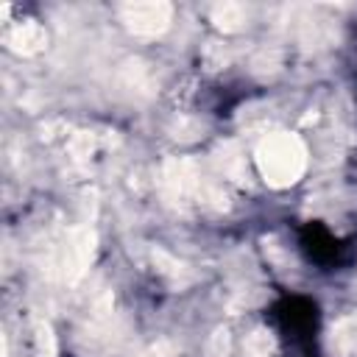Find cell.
Wrapping results in <instances>:
<instances>
[{"label": "cell", "instance_id": "9", "mask_svg": "<svg viewBox=\"0 0 357 357\" xmlns=\"http://www.w3.org/2000/svg\"><path fill=\"white\" fill-rule=\"evenodd\" d=\"M276 354V340L268 329H254L245 337V357H273Z\"/></svg>", "mask_w": 357, "mask_h": 357}, {"label": "cell", "instance_id": "4", "mask_svg": "<svg viewBox=\"0 0 357 357\" xmlns=\"http://www.w3.org/2000/svg\"><path fill=\"white\" fill-rule=\"evenodd\" d=\"M123 22L131 33L139 36H156L170 28L173 20V6L165 0H139V3H126L120 8Z\"/></svg>", "mask_w": 357, "mask_h": 357}, {"label": "cell", "instance_id": "6", "mask_svg": "<svg viewBox=\"0 0 357 357\" xmlns=\"http://www.w3.org/2000/svg\"><path fill=\"white\" fill-rule=\"evenodd\" d=\"M332 346L343 357H354L357 354V312L343 318L337 326H332Z\"/></svg>", "mask_w": 357, "mask_h": 357}, {"label": "cell", "instance_id": "7", "mask_svg": "<svg viewBox=\"0 0 357 357\" xmlns=\"http://www.w3.org/2000/svg\"><path fill=\"white\" fill-rule=\"evenodd\" d=\"M245 20H248V11L240 3H218V6H212V22L220 31H240L245 25Z\"/></svg>", "mask_w": 357, "mask_h": 357}, {"label": "cell", "instance_id": "3", "mask_svg": "<svg viewBox=\"0 0 357 357\" xmlns=\"http://www.w3.org/2000/svg\"><path fill=\"white\" fill-rule=\"evenodd\" d=\"M162 190L173 204H190L195 198L204 201V184L195 162L190 159H167L162 165Z\"/></svg>", "mask_w": 357, "mask_h": 357}, {"label": "cell", "instance_id": "5", "mask_svg": "<svg viewBox=\"0 0 357 357\" xmlns=\"http://www.w3.org/2000/svg\"><path fill=\"white\" fill-rule=\"evenodd\" d=\"M6 45H8L14 53L33 56V53L45 50L47 33H45V28H42L36 20H25V22H17V25L6 33Z\"/></svg>", "mask_w": 357, "mask_h": 357}, {"label": "cell", "instance_id": "2", "mask_svg": "<svg viewBox=\"0 0 357 357\" xmlns=\"http://www.w3.org/2000/svg\"><path fill=\"white\" fill-rule=\"evenodd\" d=\"M92 257H95V231L86 229V226L73 229V231H67V237H64L61 245L56 248L53 271H56L64 282L75 284V282L86 273Z\"/></svg>", "mask_w": 357, "mask_h": 357}, {"label": "cell", "instance_id": "10", "mask_svg": "<svg viewBox=\"0 0 357 357\" xmlns=\"http://www.w3.org/2000/svg\"><path fill=\"white\" fill-rule=\"evenodd\" d=\"M226 354H229V332L215 329V335L209 337V346H206V357H226Z\"/></svg>", "mask_w": 357, "mask_h": 357}, {"label": "cell", "instance_id": "1", "mask_svg": "<svg viewBox=\"0 0 357 357\" xmlns=\"http://www.w3.org/2000/svg\"><path fill=\"white\" fill-rule=\"evenodd\" d=\"M257 167L271 187H290L307 167V148L296 134L273 131L257 145Z\"/></svg>", "mask_w": 357, "mask_h": 357}, {"label": "cell", "instance_id": "8", "mask_svg": "<svg viewBox=\"0 0 357 357\" xmlns=\"http://www.w3.org/2000/svg\"><path fill=\"white\" fill-rule=\"evenodd\" d=\"M215 159H218V167H220L223 176H229L234 181H243L245 178V159H243V153H240V148L234 142H223L218 148V156Z\"/></svg>", "mask_w": 357, "mask_h": 357}]
</instances>
